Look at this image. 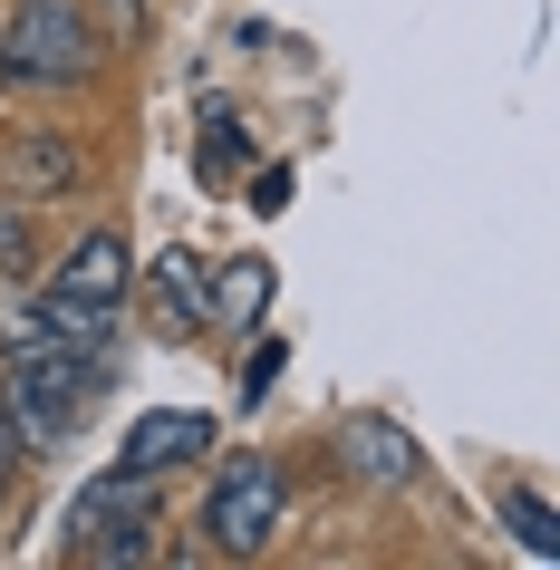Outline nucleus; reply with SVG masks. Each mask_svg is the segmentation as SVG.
I'll return each mask as SVG.
<instances>
[{"label":"nucleus","mask_w":560,"mask_h":570,"mask_svg":"<svg viewBox=\"0 0 560 570\" xmlns=\"http://www.w3.org/2000/svg\"><path fill=\"white\" fill-rule=\"evenodd\" d=\"M194 454H213V416L204 406H146V416L126 425V445H117V464L126 474H184V464H194Z\"/></svg>","instance_id":"423d86ee"},{"label":"nucleus","mask_w":560,"mask_h":570,"mask_svg":"<svg viewBox=\"0 0 560 570\" xmlns=\"http://www.w3.org/2000/svg\"><path fill=\"white\" fill-rule=\"evenodd\" d=\"M338 445H348V464L367 483H386V493H415V483H425V445H415L396 416H367V406H357V416H338Z\"/></svg>","instance_id":"0eeeda50"},{"label":"nucleus","mask_w":560,"mask_h":570,"mask_svg":"<svg viewBox=\"0 0 560 570\" xmlns=\"http://www.w3.org/2000/svg\"><path fill=\"white\" fill-rule=\"evenodd\" d=\"M30 454H20V435H10V416H0V493H10V474H20Z\"/></svg>","instance_id":"dca6fc26"},{"label":"nucleus","mask_w":560,"mask_h":570,"mask_svg":"<svg viewBox=\"0 0 560 570\" xmlns=\"http://www.w3.org/2000/svg\"><path fill=\"white\" fill-rule=\"evenodd\" d=\"M107 387V358L97 348H59V338H39V348H0V416L20 435V454H59L78 435V416L97 406Z\"/></svg>","instance_id":"f257e3e1"},{"label":"nucleus","mask_w":560,"mask_h":570,"mask_svg":"<svg viewBox=\"0 0 560 570\" xmlns=\"http://www.w3.org/2000/svg\"><path fill=\"white\" fill-rule=\"evenodd\" d=\"M204 532L223 561H262L271 532H281V464L271 454H233L213 474V503H204Z\"/></svg>","instance_id":"20e7f679"},{"label":"nucleus","mask_w":560,"mask_h":570,"mask_svg":"<svg viewBox=\"0 0 560 570\" xmlns=\"http://www.w3.org/2000/svg\"><path fill=\"white\" fill-rule=\"evenodd\" d=\"M10 184H20L30 204H59V194H78V184H88V155H78V136H59V126L10 136Z\"/></svg>","instance_id":"6e6552de"},{"label":"nucleus","mask_w":560,"mask_h":570,"mask_svg":"<svg viewBox=\"0 0 560 570\" xmlns=\"http://www.w3.org/2000/svg\"><path fill=\"white\" fill-rule=\"evenodd\" d=\"M30 252H39V233H30V213L10 204V213H0V271L20 281V271H30Z\"/></svg>","instance_id":"ddd939ff"},{"label":"nucleus","mask_w":560,"mask_h":570,"mask_svg":"<svg viewBox=\"0 0 560 570\" xmlns=\"http://www.w3.org/2000/svg\"><path fill=\"white\" fill-rule=\"evenodd\" d=\"M146 320L165 338H204L213 330V262H204V252H184V242H175V252H155V262H146Z\"/></svg>","instance_id":"39448f33"},{"label":"nucleus","mask_w":560,"mask_h":570,"mask_svg":"<svg viewBox=\"0 0 560 570\" xmlns=\"http://www.w3.org/2000/svg\"><path fill=\"white\" fill-rule=\"evenodd\" d=\"M39 338H49V309H39L30 281H10L0 291V348H39Z\"/></svg>","instance_id":"9b49d317"},{"label":"nucleus","mask_w":560,"mask_h":570,"mask_svg":"<svg viewBox=\"0 0 560 570\" xmlns=\"http://www.w3.org/2000/svg\"><path fill=\"white\" fill-rule=\"evenodd\" d=\"M146 10H155V0H107V30H117V39H146Z\"/></svg>","instance_id":"2eb2a0df"},{"label":"nucleus","mask_w":560,"mask_h":570,"mask_svg":"<svg viewBox=\"0 0 560 570\" xmlns=\"http://www.w3.org/2000/svg\"><path fill=\"white\" fill-rule=\"evenodd\" d=\"M291 204V165H271V175H252V213H281Z\"/></svg>","instance_id":"4468645a"},{"label":"nucleus","mask_w":560,"mask_h":570,"mask_svg":"<svg viewBox=\"0 0 560 570\" xmlns=\"http://www.w3.org/2000/svg\"><path fill=\"white\" fill-rule=\"evenodd\" d=\"M97 68V30L78 0H20V20L0 30V78L10 88H78Z\"/></svg>","instance_id":"f03ea898"},{"label":"nucleus","mask_w":560,"mask_h":570,"mask_svg":"<svg viewBox=\"0 0 560 570\" xmlns=\"http://www.w3.org/2000/svg\"><path fill=\"white\" fill-rule=\"evenodd\" d=\"M281 367H291V348H281V338H252L242 367H233V396H242V406H262V396L281 387Z\"/></svg>","instance_id":"f8f14e48"},{"label":"nucleus","mask_w":560,"mask_h":570,"mask_svg":"<svg viewBox=\"0 0 560 570\" xmlns=\"http://www.w3.org/2000/svg\"><path fill=\"white\" fill-rule=\"evenodd\" d=\"M493 512H502V532L522 541L531 561H560V522H551V503H541L531 483H493Z\"/></svg>","instance_id":"9d476101"},{"label":"nucleus","mask_w":560,"mask_h":570,"mask_svg":"<svg viewBox=\"0 0 560 570\" xmlns=\"http://www.w3.org/2000/svg\"><path fill=\"white\" fill-rule=\"evenodd\" d=\"M155 474H107V483H88L78 493V512H68V561H107V570H136V561H155Z\"/></svg>","instance_id":"7ed1b4c3"},{"label":"nucleus","mask_w":560,"mask_h":570,"mask_svg":"<svg viewBox=\"0 0 560 570\" xmlns=\"http://www.w3.org/2000/svg\"><path fill=\"white\" fill-rule=\"evenodd\" d=\"M271 291H281V271L262 262V252H242V262L213 271V330H262Z\"/></svg>","instance_id":"1a4fd4ad"}]
</instances>
